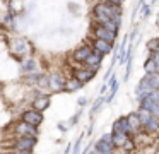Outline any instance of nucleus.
Wrapping results in <instances>:
<instances>
[{
	"label": "nucleus",
	"instance_id": "obj_15",
	"mask_svg": "<svg viewBox=\"0 0 159 154\" xmlns=\"http://www.w3.org/2000/svg\"><path fill=\"white\" fill-rule=\"evenodd\" d=\"M21 72L24 75L33 74V72H38V62H36L33 57L22 58V60H21Z\"/></svg>",
	"mask_w": 159,
	"mask_h": 154
},
{
	"label": "nucleus",
	"instance_id": "obj_33",
	"mask_svg": "<svg viewBox=\"0 0 159 154\" xmlns=\"http://www.w3.org/2000/svg\"><path fill=\"white\" fill-rule=\"evenodd\" d=\"M87 105V98H80L79 99V106H86Z\"/></svg>",
	"mask_w": 159,
	"mask_h": 154
},
{
	"label": "nucleus",
	"instance_id": "obj_28",
	"mask_svg": "<svg viewBox=\"0 0 159 154\" xmlns=\"http://www.w3.org/2000/svg\"><path fill=\"white\" fill-rule=\"evenodd\" d=\"M80 142H82V139H79L75 144H74V149H72V154H79L80 151Z\"/></svg>",
	"mask_w": 159,
	"mask_h": 154
},
{
	"label": "nucleus",
	"instance_id": "obj_27",
	"mask_svg": "<svg viewBox=\"0 0 159 154\" xmlns=\"http://www.w3.org/2000/svg\"><path fill=\"white\" fill-rule=\"evenodd\" d=\"M121 149H125V151H134V149H135V142H134V139L130 137V139H128L127 142H125V146L121 147Z\"/></svg>",
	"mask_w": 159,
	"mask_h": 154
},
{
	"label": "nucleus",
	"instance_id": "obj_23",
	"mask_svg": "<svg viewBox=\"0 0 159 154\" xmlns=\"http://www.w3.org/2000/svg\"><path fill=\"white\" fill-rule=\"evenodd\" d=\"M144 70L145 74H157V65H156V62L152 58H147L144 62Z\"/></svg>",
	"mask_w": 159,
	"mask_h": 154
},
{
	"label": "nucleus",
	"instance_id": "obj_34",
	"mask_svg": "<svg viewBox=\"0 0 159 154\" xmlns=\"http://www.w3.org/2000/svg\"><path fill=\"white\" fill-rule=\"evenodd\" d=\"M89 154H99V152H96V151H94V149H93V151H91V152H89Z\"/></svg>",
	"mask_w": 159,
	"mask_h": 154
},
{
	"label": "nucleus",
	"instance_id": "obj_31",
	"mask_svg": "<svg viewBox=\"0 0 159 154\" xmlns=\"http://www.w3.org/2000/svg\"><path fill=\"white\" fill-rule=\"evenodd\" d=\"M11 152L12 154H33V151H14V149H11Z\"/></svg>",
	"mask_w": 159,
	"mask_h": 154
},
{
	"label": "nucleus",
	"instance_id": "obj_19",
	"mask_svg": "<svg viewBox=\"0 0 159 154\" xmlns=\"http://www.w3.org/2000/svg\"><path fill=\"white\" fill-rule=\"evenodd\" d=\"M127 118H128V123H130V128H132V135L137 133V132H140L142 123H140V120H139L137 113H130V115H127Z\"/></svg>",
	"mask_w": 159,
	"mask_h": 154
},
{
	"label": "nucleus",
	"instance_id": "obj_6",
	"mask_svg": "<svg viewBox=\"0 0 159 154\" xmlns=\"http://www.w3.org/2000/svg\"><path fill=\"white\" fill-rule=\"evenodd\" d=\"M94 151L99 154H113L115 146H113V140H111V133L101 135V139L96 140V144H94Z\"/></svg>",
	"mask_w": 159,
	"mask_h": 154
},
{
	"label": "nucleus",
	"instance_id": "obj_13",
	"mask_svg": "<svg viewBox=\"0 0 159 154\" xmlns=\"http://www.w3.org/2000/svg\"><path fill=\"white\" fill-rule=\"evenodd\" d=\"M50 103H52L50 94H48V92H41L38 98H34V99L31 101V108L38 110V111H45V110L50 106Z\"/></svg>",
	"mask_w": 159,
	"mask_h": 154
},
{
	"label": "nucleus",
	"instance_id": "obj_24",
	"mask_svg": "<svg viewBox=\"0 0 159 154\" xmlns=\"http://www.w3.org/2000/svg\"><path fill=\"white\" fill-rule=\"evenodd\" d=\"M147 50L149 51H157L159 50V40L157 38H154V40H151L147 43Z\"/></svg>",
	"mask_w": 159,
	"mask_h": 154
},
{
	"label": "nucleus",
	"instance_id": "obj_25",
	"mask_svg": "<svg viewBox=\"0 0 159 154\" xmlns=\"http://www.w3.org/2000/svg\"><path fill=\"white\" fill-rule=\"evenodd\" d=\"M2 24L12 27V24H14V17H12V14H5V16L2 17Z\"/></svg>",
	"mask_w": 159,
	"mask_h": 154
},
{
	"label": "nucleus",
	"instance_id": "obj_10",
	"mask_svg": "<svg viewBox=\"0 0 159 154\" xmlns=\"http://www.w3.org/2000/svg\"><path fill=\"white\" fill-rule=\"evenodd\" d=\"M94 75H96V72L89 70V68L84 67V65H79V67H75L72 70V77H75L77 81L82 82V84H87V82H89Z\"/></svg>",
	"mask_w": 159,
	"mask_h": 154
},
{
	"label": "nucleus",
	"instance_id": "obj_3",
	"mask_svg": "<svg viewBox=\"0 0 159 154\" xmlns=\"http://www.w3.org/2000/svg\"><path fill=\"white\" fill-rule=\"evenodd\" d=\"M149 91H159V74H145L140 79L137 89H135V92H137V101Z\"/></svg>",
	"mask_w": 159,
	"mask_h": 154
},
{
	"label": "nucleus",
	"instance_id": "obj_2",
	"mask_svg": "<svg viewBox=\"0 0 159 154\" xmlns=\"http://www.w3.org/2000/svg\"><path fill=\"white\" fill-rule=\"evenodd\" d=\"M9 50H11V53L14 55V57H17L19 60H22V58L26 57H33V43L31 41H28L26 38L22 36H12L11 41H9Z\"/></svg>",
	"mask_w": 159,
	"mask_h": 154
},
{
	"label": "nucleus",
	"instance_id": "obj_16",
	"mask_svg": "<svg viewBox=\"0 0 159 154\" xmlns=\"http://www.w3.org/2000/svg\"><path fill=\"white\" fill-rule=\"evenodd\" d=\"M139 106H140V108H144V110H147L152 116L159 118V103L152 101V99H149V98H144V99H140V101H139Z\"/></svg>",
	"mask_w": 159,
	"mask_h": 154
},
{
	"label": "nucleus",
	"instance_id": "obj_35",
	"mask_svg": "<svg viewBox=\"0 0 159 154\" xmlns=\"http://www.w3.org/2000/svg\"><path fill=\"white\" fill-rule=\"evenodd\" d=\"M98 2H106V0H98Z\"/></svg>",
	"mask_w": 159,
	"mask_h": 154
},
{
	"label": "nucleus",
	"instance_id": "obj_21",
	"mask_svg": "<svg viewBox=\"0 0 159 154\" xmlns=\"http://www.w3.org/2000/svg\"><path fill=\"white\" fill-rule=\"evenodd\" d=\"M82 86H84V84H82V82H79L75 77H70V79H67V81H65V91H67V92L79 91Z\"/></svg>",
	"mask_w": 159,
	"mask_h": 154
},
{
	"label": "nucleus",
	"instance_id": "obj_7",
	"mask_svg": "<svg viewBox=\"0 0 159 154\" xmlns=\"http://www.w3.org/2000/svg\"><path fill=\"white\" fill-rule=\"evenodd\" d=\"M65 81L67 79L62 75V72H52V74L48 75V89L52 92L65 91Z\"/></svg>",
	"mask_w": 159,
	"mask_h": 154
},
{
	"label": "nucleus",
	"instance_id": "obj_8",
	"mask_svg": "<svg viewBox=\"0 0 159 154\" xmlns=\"http://www.w3.org/2000/svg\"><path fill=\"white\" fill-rule=\"evenodd\" d=\"M38 144V139L33 137H16L14 142L11 144V149L14 151H33Z\"/></svg>",
	"mask_w": 159,
	"mask_h": 154
},
{
	"label": "nucleus",
	"instance_id": "obj_20",
	"mask_svg": "<svg viewBox=\"0 0 159 154\" xmlns=\"http://www.w3.org/2000/svg\"><path fill=\"white\" fill-rule=\"evenodd\" d=\"M142 130H144L145 133H156V132H159V118H156V116H152L151 120H149L147 123H145L144 127H142Z\"/></svg>",
	"mask_w": 159,
	"mask_h": 154
},
{
	"label": "nucleus",
	"instance_id": "obj_29",
	"mask_svg": "<svg viewBox=\"0 0 159 154\" xmlns=\"http://www.w3.org/2000/svg\"><path fill=\"white\" fill-rule=\"evenodd\" d=\"M149 14H151V7L144 5V7H142V17H149Z\"/></svg>",
	"mask_w": 159,
	"mask_h": 154
},
{
	"label": "nucleus",
	"instance_id": "obj_14",
	"mask_svg": "<svg viewBox=\"0 0 159 154\" xmlns=\"http://www.w3.org/2000/svg\"><path fill=\"white\" fill-rule=\"evenodd\" d=\"M91 48H93L94 51H99L101 55H108L111 50H113V43H108V41H104V40L94 38V40L91 41Z\"/></svg>",
	"mask_w": 159,
	"mask_h": 154
},
{
	"label": "nucleus",
	"instance_id": "obj_17",
	"mask_svg": "<svg viewBox=\"0 0 159 154\" xmlns=\"http://www.w3.org/2000/svg\"><path fill=\"white\" fill-rule=\"evenodd\" d=\"M128 139H130V135H128V133L120 132V130H111V140H113L115 149H121Z\"/></svg>",
	"mask_w": 159,
	"mask_h": 154
},
{
	"label": "nucleus",
	"instance_id": "obj_32",
	"mask_svg": "<svg viewBox=\"0 0 159 154\" xmlns=\"http://www.w3.org/2000/svg\"><path fill=\"white\" fill-rule=\"evenodd\" d=\"M106 2H108V3H113V5H120L123 0H106Z\"/></svg>",
	"mask_w": 159,
	"mask_h": 154
},
{
	"label": "nucleus",
	"instance_id": "obj_12",
	"mask_svg": "<svg viewBox=\"0 0 159 154\" xmlns=\"http://www.w3.org/2000/svg\"><path fill=\"white\" fill-rule=\"evenodd\" d=\"M91 51H93L91 44H80V46H77L75 50H74V53H72V60L75 62V63H80V65H82L84 62H86V58L89 57Z\"/></svg>",
	"mask_w": 159,
	"mask_h": 154
},
{
	"label": "nucleus",
	"instance_id": "obj_30",
	"mask_svg": "<svg viewBox=\"0 0 159 154\" xmlns=\"http://www.w3.org/2000/svg\"><path fill=\"white\" fill-rule=\"evenodd\" d=\"M79 118H80V113H75V115L70 118V125H75V123L79 122Z\"/></svg>",
	"mask_w": 159,
	"mask_h": 154
},
{
	"label": "nucleus",
	"instance_id": "obj_9",
	"mask_svg": "<svg viewBox=\"0 0 159 154\" xmlns=\"http://www.w3.org/2000/svg\"><path fill=\"white\" fill-rule=\"evenodd\" d=\"M93 36L98 38V40H104L108 43H115L116 41V33L110 31L108 27L101 26V24H94L93 26Z\"/></svg>",
	"mask_w": 159,
	"mask_h": 154
},
{
	"label": "nucleus",
	"instance_id": "obj_1",
	"mask_svg": "<svg viewBox=\"0 0 159 154\" xmlns=\"http://www.w3.org/2000/svg\"><path fill=\"white\" fill-rule=\"evenodd\" d=\"M93 16H94L96 24H103L106 21L120 22L121 9H120V5H113V3H108V2H98L93 7Z\"/></svg>",
	"mask_w": 159,
	"mask_h": 154
},
{
	"label": "nucleus",
	"instance_id": "obj_36",
	"mask_svg": "<svg viewBox=\"0 0 159 154\" xmlns=\"http://www.w3.org/2000/svg\"><path fill=\"white\" fill-rule=\"evenodd\" d=\"M157 51H159V50H157Z\"/></svg>",
	"mask_w": 159,
	"mask_h": 154
},
{
	"label": "nucleus",
	"instance_id": "obj_22",
	"mask_svg": "<svg viewBox=\"0 0 159 154\" xmlns=\"http://www.w3.org/2000/svg\"><path fill=\"white\" fill-rule=\"evenodd\" d=\"M135 113H137V116H139V120H140V123H142V127H144V125H145V123H147V122H149V120H151V118H152V115H151V113H149V111H147V110H144V108H140V106H139V110H137V111H135Z\"/></svg>",
	"mask_w": 159,
	"mask_h": 154
},
{
	"label": "nucleus",
	"instance_id": "obj_18",
	"mask_svg": "<svg viewBox=\"0 0 159 154\" xmlns=\"http://www.w3.org/2000/svg\"><path fill=\"white\" fill-rule=\"evenodd\" d=\"M113 130H120V132H125L132 137V128H130V123H128L127 116H120V118L113 123Z\"/></svg>",
	"mask_w": 159,
	"mask_h": 154
},
{
	"label": "nucleus",
	"instance_id": "obj_11",
	"mask_svg": "<svg viewBox=\"0 0 159 154\" xmlns=\"http://www.w3.org/2000/svg\"><path fill=\"white\" fill-rule=\"evenodd\" d=\"M103 57H104V55H101L99 51H94V50H93L82 65H84V67H87L89 70H93V72H98V70H99L101 62H103Z\"/></svg>",
	"mask_w": 159,
	"mask_h": 154
},
{
	"label": "nucleus",
	"instance_id": "obj_4",
	"mask_svg": "<svg viewBox=\"0 0 159 154\" xmlns=\"http://www.w3.org/2000/svg\"><path fill=\"white\" fill-rule=\"evenodd\" d=\"M12 132H14V137H33V139H38V135H39L38 127H33L29 123L22 122V120L14 123Z\"/></svg>",
	"mask_w": 159,
	"mask_h": 154
},
{
	"label": "nucleus",
	"instance_id": "obj_26",
	"mask_svg": "<svg viewBox=\"0 0 159 154\" xmlns=\"http://www.w3.org/2000/svg\"><path fill=\"white\" fill-rule=\"evenodd\" d=\"M103 103H106V98H98V101L94 103L93 108H91V113H96V111H98V108H99V106L103 105Z\"/></svg>",
	"mask_w": 159,
	"mask_h": 154
},
{
	"label": "nucleus",
	"instance_id": "obj_5",
	"mask_svg": "<svg viewBox=\"0 0 159 154\" xmlns=\"http://www.w3.org/2000/svg\"><path fill=\"white\" fill-rule=\"evenodd\" d=\"M21 120L26 123H29V125H33V127H39L43 123V120H45V116H43V111H38V110L29 106V108H26L24 111H22Z\"/></svg>",
	"mask_w": 159,
	"mask_h": 154
}]
</instances>
